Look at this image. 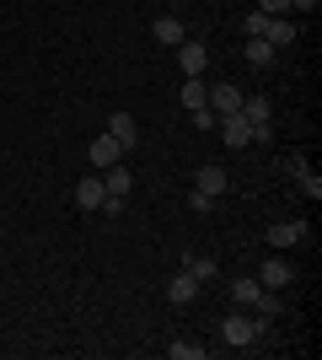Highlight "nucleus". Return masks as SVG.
<instances>
[{
  "mask_svg": "<svg viewBox=\"0 0 322 360\" xmlns=\"http://www.w3.org/2000/svg\"><path fill=\"white\" fill-rule=\"evenodd\" d=\"M290 172H295V188H301V194H307V199H322V178H317V172H311L307 162H301V156H295V162H290Z\"/></svg>",
  "mask_w": 322,
  "mask_h": 360,
  "instance_id": "f8f14e48",
  "label": "nucleus"
},
{
  "mask_svg": "<svg viewBox=\"0 0 322 360\" xmlns=\"http://www.w3.org/2000/svg\"><path fill=\"white\" fill-rule=\"evenodd\" d=\"M253 312H258L263 323H274V317H279V301H274V290H263V296L253 301Z\"/></svg>",
  "mask_w": 322,
  "mask_h": 360,
  "instance_id": "412c9836",
  "label": "nucleus"
},
{
  "mask_svg": "<svg viewBox=\"0 0 322 360\" xmlns=\"http://www.w3.org/2000/svg\"><path fill=\"white\" fill-rule=\"evenodd\" d=\"M156 38L161 44H183V22L177 16H156Z\"/></svg>",
  "mask_w": 322,
  "mask_h": 360,
  "instance_id": "6ab92c4d",
  "label": "nucleus"
},
{
  "mask_svg": "<svg viewBox=\"0 0 322 360\" xmlns=\"http://www.w3.org/2000/svg\"><path fill=\"white\" fill-rule=\"evenodd\" d=\"M263 328H269L263 317H236V312H231L226 323H220V339H226L231 349H253L263 339Z\"/></svg>",
  "mask_w": 322,
  "mask_h": 360,
  "instance_id": "f257e3e1",
  "label": "nucleus"
},
{
  "mask_svg": "<svg viewBox=\"0 0 322 360\" xmlns=\"http://www.w3.org/2000/svg\"><path fill=\"white\" fill-rule=\"evenodd\" d=\"M290 11H307L311 16V11H317V0H290Z\"/></svg>",
  "mask_w": 322,
  "mask_h": 360,
  "instance_id": "a878e982",
  "label": "nucleus"
},
{
  "mask_svg": "<svg viewBox=\"0 0 322 360\" xmlns=\"http://www.w3.org/2000/svg\"><path fill=\"white\" fill-rule=\"evenodd\" d=\"M188 124H194V129H215V108H188Z\"/></svg>",
  "mask_w": 322,
  "mask_h": 360,
  "instance_id": "4be33fe9",
  "label": "nucleus"
},
{
  "mask_svg": "<svg viewBox=\"0 0 322 360\" xmlns=\"http://www.w3.org/2000/svg\"><path fill=\"white\" fill-rule=\"evenodd\" d=\"M210 108H215V119H220V113H236V108H242V91L231 86V81H220V86H210Z\"/></svg>",
  "mask_w": 322,
  "mask_h": 360,
  "instance_id": "9d476101",
  "label": "nucleus"
},
{
  "mask_svg": "<svg viewBox=\"0 0 322 360\" xmlns=\"http://www.w3.org/2000/svg\"><path fill=\"white\" fill-rule=\"evenodd\" d=\"M167 355L172 360H204L210 349H204V345H183V339H177V345H167Z\"/></svg>",
  "mask_w": 322,
  "mask_h": 360,
  "instance_id": "aec40b11",
  "label": "nucleus"
},
{
  "mask_svg": "<svg viewBox=\"0 0 322 360\" xmlns=\"http://www.w3.org/2000/svg\"><path fill=\"white\" fill-rule=\"evenodd\" d=\"M188 210H194V215H210V210H215V199H210V194H199V188H194V194H188Z\"/></svg>",
  "mask_w": 322,
  "mask_h": 360,
  "instance_id": "b1692460",
  "label": "nucleus"
},
{
  "mask_svg": "<svg viewBox=\"0 0 322 360\" xmlns=\"http://www.w3.org/2000/svg\"><path fill=\"white\" fill-rule=\"evenodd\" d=\"M307 242V221H274L269 226V248H295Z\"/></svg>",
  "mask_w": 322,
  "mask_h": 360,
  "instance_id": "0eeeda50",
  "label": "nucleus"
},
{
  "mask_svg": "<svg viewBox=\"0 0 322 360\" xmlns=\"http://www.w3.org/2000/svg\"><path fill=\"white\" fill-rule=\"evenodd\" d=\"M295 280V264L290 258H263V269H258V285L263 290H285Z\"/></svg>",
  "mask_w": 322,
  "mask_h": 360,
  "instance_id": "7ed1b4c3",
  "label": "nucleus"
},
{
  "mask_svg": "<svg viewBox=\"0 0 322 360\" xmlns=\"http://www.w3.org/2000/svg\"><path fill=\"white\" fill-rule=\"evenodd\" d=\"M102 199H107L102 172H86V178L76 183V205H81V210H102Z\"/></svg>",
  "mask_w": 322,
  "mask_h": 360,
  "instance_id": "20e7f679",
  "label": "nucleus"
},
{
  "mask_svg": "<svg viewBox=\"0 0 322 360\" xmlns=\"http://www.w3.org/2000/svg\"><path fill=\"white\" fill-rule=\"evenodd\" d=\"M242 54H247V65H253V70H269L279 49L269 44V38H247V44H242Z\"/></svg>",
  "mask_w": 322,
  "mask_h": 360,
  "instance_id": "1a4fd4ad",
  "label": "nucleus"
},
{
  "mask_svg": "<svg viewBox=\"0 0 322 360\" xmlns=\"http://www.w3.org/2000/svg\"><path fill=\"white\" fill-rule=\"evenodd\" d=\"M183 108H210V86H204V75H188V81H183Z\"/></svg>",
  "mask_w": 322,
  "mask_h": 360,
  "instance_id": "4468645a",
  "label": "nucleus"
},
{
  "mask_svg": "<svg viewBox=\"0 0 322 360\" xmlns=\"http://www.w3.org/2000/svg\"><path fill=\"white\" fill-rule=\"evenodd\" d=\"M183 269L194 274V280H199V285H210L215 274H220V264H215V258H199V253H194V258H183Z\"/></svg>",
  "mask_w": 322,
  "mask_h": 360,
  "instance_id": "dca6fc26",
  "label": "nucleus"
},
{
  "mask_svg": "<svg viewBox=\"0 0 322 360\" xmlns=\"http://www.w3.org/2000/svg\"><path fill=\"white\" fill-rule=\"evenodd\" d=\"M102 183H107V194H119V199H129V188H135V178H129L123 167H107Z\"/></svg>",
  "mask_w": 322,
  "mask_h": 360,
  "instance_id": "f3484780",
  "label": "nucleus"
},
{
  "mask_svg": "<svg viewBox=\"0 0 322 360\" xmlns=\"http://www.w3.org/2000/svg\"><path fill=\"white\" fill-rule=\"evenodd\" d=\"M107 135L119 140L123 150H135V146H140V124H135V113H113V119H107Z\"/></svg>",
  "mask_w": 322,
  "mask_h": 360,
  "instance_id": "423d86ee",
  "label": "nucleus"
},
{
  "mask_svg": "<svg viewBox=\"0 0 322 360\" xmlns=\"http://www.w3.org/2000/svg\"><path fill=\"white\" fill-rule=\"evenodd\" d=\"M258 296H263V285H258V280H231V301H242V307H253Z\"/></svg>",
  "mask_w": 322,
  "mask_h": 360,
  "instance_id": "a211bd4d",
  "label": "nucleus"
},
{
  "mask_svg": "<svg viewBox=\"0 0 322 360\" xmlns=\"http://www.w3.org/2000/svg\"><path fill=\"white\" fill-rule=\"evenodd\" d=\"M199 194H210V199L226 194V167H199Z\"/></svg>",
  "mask_w": 322,
  "mask_h": 360,
  "instance_id": "ddd939ff",
  "label": "nucleus"
},
{
  "mask_svg": "<svg viewBox=\"0 0 322 360\" xmlns=\"http://www.w3.org/2000/svg\"><path fill=\"white\" fill-rule=\"evenodd\" d=\"M194 296H199V280H194L188 269H177V274H172V285H167V301L183 307V301H194Z\"/></svg>",
  "mask_w": 322,
  "mask_h": 360,
  "instance_id": "9b49d317",
  "label": "nucleus"
},
{
  "mask_svg": "<svg viewBox=\"0 0 322 360\" xmlns=\"http://www.w3.org/2000/svg\"><path fill=\"white\" fill-rule=\"evenodd\" d=\"M263 38H269V44H295V22H285V16H269V27H263Z\"/></svg>",
  "mask_w": 322,
  "mask_h": 360,
  "instance_id": "2eb2a0df",
  "label": "nucleus"
},
{
  "mask_svg": "<svg viewBox=\"0 0 322 360\" xmlns=\"http://www.w3.org/2000/svg\"><path fill=\"white\" fill-rule=\"evenodd\" d=\"M263 27H269V16H263V11H247L242 16V32H247V38H263Z\"/></svg>",
  "mask_w": 322,
  "mask_h": 360,
  "instance_id": "5701e85b",
  "label": "nucleus"
},
{
  "mask_svg": "<svg viewBox=\"0 0 322 360\" xmlns=\"http://www.w3.org/2000/svg\"><path fill=\"white\" fill-rule=\"evenodd\" d=\"M86 156H92V167H97V172H107V167H119L123 146H119V140H113V135H107V129H102V135L92 140V150H86Z\"/></svg>",
  "mask_w": 322,
  "mask_h": 360,
  "instance_id": "39448f33",
  "label": "nucleus"
},
{
  "mask_svg": "<svg viewBox=\"0 0 322 360\" xmlns=\"http://www.w3.org/2000/svg\"><path fill=\"white\" fill-rule=\"evenodd\" d=\"M258 11L263 16H285V11H290V0H258Z\"/></svg>",
  "mask_w": 322,
  "mask_h": 360,
  "instance_id": "393cba45",
  "label": "nucleus"
},
{
  "mask_svg": "<svg viewBox=\"0 0 322 360\" xmlns=\"http://www.w3.org/2000/svg\"><path fill=\"white\" fill-rule=\"evenodd\" d=\"M177 60H183V75H204V70H210V49L183 38V44H177Z\"/></svg>",
  "mask_w": 322,
  "mask_h": 360,
  "instance_id": "6e6552de",
  "label": "nucleus"
},
{
  "mask_svg": "<svg viewBox=\"0 0 322 360\" xmlns=\"http://www.w3.org/2000/svg\"><path fill=\"white\" fill-rule=\"evenodd\" d=\"M215 135H220V140H226L231 150H236V146H253V124H247L242 113H220V124H215Z\"/></svg>",
  "mask_w": 322,
  "mask_h": 360,
  "instance_id": "f03ea898",
  "label": "nucleus"
}]
</instances>
